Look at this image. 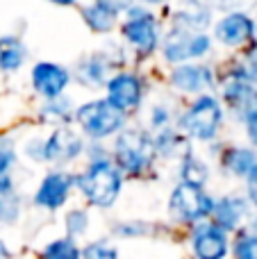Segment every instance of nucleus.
<instances>
[{
  "instance_id": "nucleus-1",
  "label": "nucleus",
  "mask_w": 257,
  "mask_h": 259,
  "mask_svg": "<svg viewBox=\"0 0 257 259\" xmlns=\"http://www.w3.org/2000/svg\"><path fill=\"white\" fill-rule=\"evenodd\" d=\"M77 187L84 193V198L96 207H112L114 200L121 193V170L109 159H94L80 175Z\"/></svg>"
},
{
  "instance_id": "nucleus-2",
  "label": "nucleus",
  "mask_w": 257,
  "mask_h": 259,
  "mask_svg": "<svg viewBox=\"0 0 257 259\" xmlns=\"http://www.w3.org/2000/svg\"><path fill=\"white\" fill-rule=\"evenodd\" d=\"M153 152L155 146L153 139L148 137V132H144L139 127L123 130L116 137V143H114V164H116L118 170L137 175L148 168Z\"/></svg>"
},
{
  "instance_id": "nucleus-3",
  "label": "nucleus",
  "mask_w": 257,
  "mask_h": 259,
  "mask_svg": "<svg viewBox=\"0 0 257 259\" xmlns=\"http://www.w3.org/2000/svg\"><path fill=\"white\" fill-rule=\"evenodd\" d=\"M223 123V109L214 96L200 94L196 103L182 114L180 118V132L189 134L198 141H212L219 134V127Z\"/></svg>"
},
{
  "instance_id": "nucleus-4",
  "label": "nucleus",
  "mask_w": 257,
  "mask_h": 259,
  "mask_svg": "<svg viewBox=\"0 0 257 259\" xmlns=\"http://www.w3.org/2000/svg\"><path fill=\"white\" fill-rule=\"evenodd\" d=\"M75 121L87 137L107 139L125 125V114L114 107L107 98H103V100H91V103L77 107Z\"/></svg>"
},
{
  "instance_id": "nucleus-5",
  "label": "nucleus",
  "mask_w": 257,
  "mask_h": 259,
  "mask_svg": "<svg viewBox=\"0 0 257 259\" xmlns=\"http://www.w3.org/2000/svg\"><path fill=\"white\" fill-rule=\"evenodd\" d=\"M168 207H171V214L176 216L178 221H189V223H194V221H203V219H207V216H212L214 200L200 187L180 182L173 189Z\"/></svg>"
},
{
  "instance_id": "nucleus-6",
  "label": "nucleus",
  "mask_w": 257,
  "mask_h": 259,
  "mask_svg": "<svg viewBox=\"0 0 257 259\" xmlns=\"http://www.w3.org/2000/svg\"><path fill=\"white\" fill-rule=\"evenodd\" d=\"M209 36L200 32H189L185 27H173L162 44V53L166 62H187V59H198L209 53Z\"/></svg>"
},
{
  "instance_id": "nucleus-7",
  "label": "nucleus",
  "mask_w": 257,
  "mask_h": 259,
  "mask_svg": "<svg viewBox=\"0 0 257 259\" xmlns=\"http://www.w3.org/2000/svg\"><path fill=\"white\" fill-rule=\"evenodd\" d=\"M123 36H125L127 44H132L139 53H144V55L153 53L159 41L157 21H155L146 9L132 5V7L127 9V21L123 23Z\"/></svg>"
},
{
  "instance_id": "nucleus-8",
  "label": "nucleus",
  "mask_w": 257,
  "mask_h": 259,
  "mask_svg": "<svg viewBox=\"0 0 257 259\" xmlns=\"http://www.w3.org/2000/svg\"><path fill=\"white\" fill-rule=\"evenodd\" d=\"M223 100L235 112V116L241 118L244 123L257 116V87L239 80V77L230 75L226 80V84H223Z\"/></svg>"
},
{
  "instance_id": "nucleus-9",
  "label": "nucleus",
  "mask_w": 257,
  "mask_h": 259,
  "mask_svg": "<svg viewBox=\"0 0 257 259\" xmlns=\"http://www.w3.org/2000/svg\"><path fill=\"white\" fill-rule=\"evenodd\" d=\"M141 98H144V89L135 73H118L112 80H107V100L123 114L139 107Z\"/></svg>"
},
{
  "instance_id": "nucleus-10",
  "label": "nucleus",
  "mask_w": 257,
  "mask_h": 259,
  "mask_svg": "<svg viewBox=\"0 0 257 259\" xmlns=\"http://www.w3.org/2000/svg\"><path fill=\"white\" fill-rule=\"evenodd\" d=\"M71 82V75L64 66L53 62H39L32 68V87L46 100H55L64 94V89Z\"/></svg>"
},
{
  "instance_id": "nucleus-11",
  "label": "nucleus",
  "mask_w": 257,
  "mask_h": 259,
  "mask_svg": "<svg viewBox=\"0 0 257 259\" xmlns=\"http://www.w3.org/2000/svg\"><path fill=\"white\" fill-rule=\"evenodd\" d=\"M255 21L244 12H230L228 16H223L214 27V34L228 48H241L244 44H248L253 39Z\"/></svg>"
},
{
  "instance_id": "nucleus-12",
  "label": "nucleus",
  "mask_w": 257,
  "mask_h": 259,
  "mask_svg": "<svg viewBox=\"0 0 257 259\" xmlns=\"http://www.w3.org/2000/svg\"><path fill=\"white\" fill-rule=\"evenodd\" d=\"M82 152V139L73 130L57 127L44 141V159L53 164H68Z\"/></svg>"
},
{
  "instance_id": "nucleus-13",
  "label": "nucleus",
  "mask_w": 257,
  "mask_h": 259,
  "mask_svg": "<svg viewBox=\"0 0 257 259\" xmlns=\"http://www.w3.org/2000/svg\"><path fill=\"white\" fill-rule=\"evenodd\" d=\"M194 255L196 259H223L228 255V237L226 230H221L214 223H203L196 228L194 239Z\"/></svg>"
},
{
  "instance_id": "nucleus-14",
  "label": "nucleus",
  "mask_w": 257,
  "mask_h": 259,
  "mask_svg": "<svg viewBox=\"0 0 257 259\" xmlns=\"http://www.w3.org/2000/svg\"><path fill=\"white\" fill-rule=\"evenodd\" d=\"M73 182L75 180L66 173H50L44 178V182L39 184L34 193V205L44 207V209H59V207L66 202L68 191H71Z\"/></svg>"
},
{
  "instance_id": "nucleus-15",
  "label": "nucleus",
  "mask_w": 257,
  "mask_h": 259,
  "mask_svg": "<svg viewBox=\"0 0 257 259\" xmlns=\"http://www.w3.org/2000/svg\"><path fill=\"white\" fill-rule=\"evenodd\" d=\"M250 216V202L244 196H226L214 202L212 219L221 230H237Z\"/></svg>"
},
{
  "instance_id": "nucleus-16",
  "label": "nucleus",
  "mask_w": 257,
  "mask_h": 259,
  "mask_svg": "<svg viewBox=\"0 0 257 259\" xmlns=\"http://www.w3.org/2000/svg\"><path fill=\"white\" fill-rule=\"evenodd\" d=\"M173 84L185 94H200L212 87V73L207 66H194V64H182L171 75Z\"/></svg>"
},
{
  "instance_id": "nucleus-17",
  "label": "nucleus",
  "mask_w": 257,
  "mask_h": 259,
  "mask_svg": "<svg viewBox=\"0 0 257 259\" xmlns=\"http://www.w3.org/2000/svg\"><path fill=\"white\" fill-rule=\"evenodd\" d=\"M212 21V9L203 0H180L176 9L178 27H185L189 32H200Z\"/></svg>"
},
{
  "instance_id": "nucleus-18",
  "label": "nucleus",
  "mask_w": 257,
  "mask_h": 259,
  "mask_svg": "<svg viewBox=\"0 0 257 259\" xmlns=\"http://www.w3.org/2000/svg\"><path fill=\"white\" fill-rule=\"evenodd\" d=\"M223 166H226L228 173L237 175V178H246L257 166V152L253 148H241V146L230 148L223 155Z\"/></svg>"
},
{
  "instance_id": "nucleus-19",
  "label": "nucleus",
  "mask_w": 257,
  "mask_h": 259,
  "mask_svg": "<svg viewBox=\"0 0 257 259\" xmlns=\"http://www.w3.org/2000/svg\"><path fill=\"white\" fill-rule=\"evenodd\" d=\"M107 68H109V62H105L103 55H91V57H87L84 62H80L75 75L82 84L100 87L107 82Z\"/></svg>"
},
{
  "instance_id": "nucleus-20",
  "label": "nucleus",
  "mask_w": 257,
  "mask_h": 259,
  "mask_svg": "<svg viewBox=\"0 0 257 259\" xmlns=\"http://www.w3.org/2000/svg\"><path fill=\"white\" fill-rule=\"evenodd\" d=\"M25 62V46L16 36H3L0 39V68L14 73Z\"/></svg>"
},
{
  "instance_id": "nucleus-21",
  "label": "nucleus",
  "mask_w": 257,
  "mask_h": 259,
  "mask_svg": "<svg viewBox=\"0 0 257 259\" xmlns=\"http://www.w3.org/2000/svg\"><path fill=\"white\" fill-rule=\"evenodd\" d=\"M21 211V202L14 191V184L7 175H0V223L12 225L18 219Z\"/></svg>"
},
{
  "instance_id": "nucleus-22",
  "label": "nucleus",
  "mask_w": 257,
  "mask_h": 259,
  "mask_svg": "<svg viewBox=\"0 0 257 259\" xmlns=\"http://www.w3.org/2000/svg\"><path fill=\"white\" fill-rule=\"evenodd\" d=\"M153 146H155V152H159V155L176 157V155H185L187 141L182 137V132H176L171 127H162L157 137L153 139Z\"/></svg>"
},
{
  "instance_id": "nucleus-23",
  "label": "nucleus",
  "mask_w": 257,
  "mask_h": 259,
  "mask_svg": "<svg viewBox=\"0 0 257 259\" xmlns=\"http://www.w3.org/2000/svg\"><path fill=\"white\" fill-rule=\"evenodd\" d=\"M82 18H84V23L94 32H109L114 27L116 14H112L109 9H105L103 5H98V3H91L82 9Z\"/></svg>"
},
{
  "instance_id": "nucleus-24",
  "label": "nucleus",
  "mask_w": 257,
  "mask_h": 259,
  "mask_svg": "<svg viewBox=\"0 0 257 259\" xmlns=\"http://www.w3.org/2000/svg\"><path fill=\"white\" fill-rule=\"evenodd\" d=\"M180 175H182V182L187 184H194V187H205L207 182V166L203 164L200 159H196L194 155H187L182 159V168H180Z\"/></svg>"
},
{
  "instance_id": "nucleus-25",
  "label": "nucleus",
  "mask_w": 257,
  "mask_h": 259,
  "mask_svg": "<svg viewBox=\"0 0 257 259\" xmlns=\"http://www.w3.org/2000/svg\"><path fill=\"white\" fill-rule=\"evenodd\" d=\"M82 252L75 246L71 237L66 239H57V241H50L44 248V259H80Z\"/></svg>"
},
{
  "instance_id": "nucleus-26",
  "label": "nucleus",
  "mask_w": 257,
  "mask_h": 259,
  "mask_svg": "<svg viewBox=\"0 0 257 259\" xmlns=\"http://www.w3.org/2000/svg\"><path fill=\"white\" fill-rule=\"evenodd\" d=\"M232 77H239V80L257 87V44L237 62V71Z\"/></svg>"
},
{
  "instance_id": "nucleus-27",
  "label": "nucleus",
  "mask_w": 257,
  "mask_h": 259,
  "mask_svg": "<svg viewBox=\"0 0 257 259\" xmlns=\"http://www.w3.org/2000/svg\"><path fill=\"white\" fill-rule=\"evenodd\" d=\"M235 259H257V232H244L235 241Z\"/></svg>"
},
{
  "instance_id": "nucleus-28",
  "label": "nucleus",
  "mask_w": 257,
  "mask_h": 259,
  "mask_svg": "<svg viewBox=\"0 0 257 259\" xmlns=\"http://www.w3.org/2000/svg\"><path fill=\"white\" fill-rule=\"evenodd\" d=\"M87 228H89V216H87V211L75 209L66 216V230H68V237L71 239L82 237V234L87 232Z\"/></svg>"
},
{
  "instance_id": "nucleus-29",
  "label": "nucleus",
  "mask_w": 257,
  "mask_h": 259,
  "mask_svg": "<svg viewBox=\"0 0 257 259\" xmlns=\"http://www.w3.org/2000/svg\"><path fill=\"white\" fill-rule=\"evenodd\" d=\"M82 259H116V248H112L107 241H94L84 248Z\"/></svg>"
},
{
  "instance_id": "nucleus-30",
  "label": "nucleus",
  "mask_w": 257,
  "mask_h": 259,
  "mask_svg": "<svg viewBox=\"0 0 257 259\" xmlns=\"http://www.w3.org/2000/svg\"><path fill=\"white\" fill-rule=\"evenodd\" d=\"M14 159H16V152H14L12 143L0 141V175H7V170L12 168Z\"/></svg>"
},
{
  "instance_id": "nucleus-31",
  "label": "nucleus",
  "mask_w": 257,
  "mask_h": 259,
  "mask_svg": "<svg viewBox=\"0 0 257 259\" xmlns=\"http://www.w3.org/2000/svg\"><path fill=\"white\" fill-rule=\"evenodd\" d=\"M246 193H248V202L257 207V166L246 175Z\"/></svg>"
},
{
  "instance_id": "nucleus-32",
  "label": "nucleus",
  "mask_w": 257,
  "mask_h": 259,
  "mask_svg": "<svg viewBox=\"0 0 257 259\" xmlns=\"http://www.w3.org/2000/svg\"><path fill=\"white\" fill-rule=\"evenodd\" d=\"M98 5H103L105 9H109L112 14H118L123 9H130L135 5V0H96Z\"/></svg>"
},
{
  "instance_id": "nucleus-33",
  "label": "nucleus",
  "mask_w": 257,
  "mask_h": 259,
  "mask_svg": "<svg viewBox=\"0 0 257 259\" xmlns=\"http://www.w3.org/2000/svg\"><path fill=\"white\" fill-rule=\"evenodd\" d=\"M150 123H153V127H157V130L166 127V123H168V109L155 107L153 114H150Z\"/></svg>"
},
{
  "instance_id": "nucleus-34",
  "label": "nucleus",
  "mask_w": 257,
  "mask_h": 259,
  "mask_svg": "<svg viewBox=\"0 0 257 259\" xmlns=\"http://www.w3.org/2000/svg\"><path fill=\"white\" fill-rule=\"evenodd\" d=\"M246 132H248L250 143L257 148V116H253L250 121H246Z\"/></svg>"
},
{
  "instance_id": "nucleus-35",
  "label": "nucleus",
  "mask_w": 257,
  "mask_h": 259,
  "mask_svg": "<svg viewBox=\"0 0 257 259\" xmlns=\"http://www.w3.org/2000/svg\"><path fill=\"white\" fill-rule=\"evenodd\" d=\"M219 5H223V7H226V9H232V12H235V7H237V5H239V0H221V3H219Z\"/></svg>"
},
{
  "instance_id": "nucleus-36",
  "label": "nucleus",
  "mask_w": 257,
  "mask_h": 259,
  "mask_svg": "<svg viewBox=\"0 0 257 259\" xmlns=\"http://www.w3.org/2000/svg\"><path fill=\"white\" fill-rule=\"evenodd\" d=\"M48 3H53V5H62V7H71V5H75V0H48Z\"/></svg>"
},
{
  "instance_id": "nucleus-37",
  "label": "nucleus",
  "mask_w": 257,
  "mask_h": 259,
  "mask_svg": "<svg viewBox=\"0 0 257 259\" xmlns=\"http://www.w3.org/2000/svg\"><path fill=\"white\" fill-rule=\"evenodd\" d=\"M9 257V252H7V248H5V243L0 241V259H7Z\"/></svg>"
},
{
  "instance_id": "nucleus-38",
  "label": "nucleus",
  "mask_w": 257,
  "mask_h": 259,
  "mask_svg": "<svg viewBox=\"0 0 257 259\" xmlns=\"http://www.w3.org/2000/svg\"><path fill=\"white\" fill-rule=\"evenodd\" d=\"M141 3H146V5H159V3H164V0H141Z\"/></svg>"
},
{
  "instance_id": "nucleus-39",
  "label": "nucleus",
  "mask_w": 257,
  "mask_h": 259,
  "mask_svg": "<svg viewBox=\"0 0 257 259\" xmlns=\"http://www.w3.org/2000/svg\"><path fill=\"white\" fill-rule=\"evenodd\" d=\"M253 39H255V44H257V23H255V30H253Z\"/></svg>"
}]
</instances>
